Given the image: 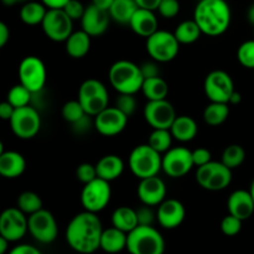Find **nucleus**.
I'll return each instance as SVG.
<instances>
[{"label":"nucleus","instance_id":"1","mask_svg":"<svg viewBox=\"0 0 254 254\" xmlns=\"http://www.w3.org/2000/svg\"><path fill=\"white\" fill-rule=\"evenodd\" d=\"M103 226L97 213L84 210L72 218L66 227V242L74 252L92 254L101 248Z\"/></svg>","mask_w":254,"mask_h":254},{"label":"nucleus","instance_id":"2","mask_svg":"<svg viewBox=\"0 0 254 254\" xmlns=\"http://www.w3.org/2000/svg\"><path fill=\"white\" fill-rule=\"evenodd\" d=\"M193 20L203 35L216 37L230 29L232 12L226 0H201L193 10Z\"/></svg>","mask_w":254,"mask_h":254},{"label":"nucleus","instance_id":"3","mask_svg":"<svg viewBox=\"0 0 254 254\" xmlns=\"http://www.w3.org/2000/svg\"><path fill=\"white\" fill-rule=\"evenodd\" d=\"M109 83L118 93L136 94L141 91L144 76L140 66L128 60L114 62L108 72Z\"/></svg>","mask_w":254,"mask_h":254},{"label":"nucleus","instance_id":"4","mask_svg":"<svg viewBox=\"0 0 254 254\" xmlns=\"http://www.w3.org/2000/svg\"><path fill=\"white\" fill-rule=\"evenodd\" d=\"M129 169L139 180L156 176L163 170V156L149 144H140L129 155Z\"/></svg>","mask_w":254,"mask_h":254},{"label":"nucleus","instance_id":"5","mask_svg":"<svg viewBox=\"0 0 254 254\" xmlns=\"http://www.w3.org/2000/svg\"><path fill=\"white\" fill-rule=\"evenodd\" d=\"M127 251L130 254H164L165 240L154 226H138L128 233Z\"/></svg>","mask_w":254,"mask_h":254},{"label":"nucleus","instance_id":"6","mask_svg":"<svg viewBox=\"0 0 254 254\" xmlns=\"http://www.w3.org/2000/svg\"><path fill=\"white\" fill-rule=\"evenodd\" d=\"M77 99L82 104L86 113L92 117H96L107 107H109L108 89L104 83L96 78L86 79L79 86Z\"/></svg>","mask_w":254,"mask_h":254},{"label":"nucleus","instance_id":"7","mask_svg":"<svg viewBox=\"0 0 254 254\" xmlns=\"http://www.w3.org/2000/svg\"><path fill=\"white\" fill-rule=\"evenodd\" d=\"M180 45L174 32L158 30L146 39V51L151 60L159 64H166L178 56Z\"/></svg>","mask_w":254,"mask_h":254},{"label":"nucleus","instance_id":"8","mask_svg":"<svg viewBox=\"0 0 254 254\" xmlns=\"http://www.w3.org/2000/svg\"><path fill=\"white\" fill-rule=\"evenodd\" d=\"M195 178L198 185L205 190L221 191L230 186L232 170L222 161H210L206 165L198 166Z\"/></svg>","mask_w":254,"mask_h":254},{"label":"nucleus","instance_id":"9","mask_svg":"<svg viewBox=\"0 0 254 254\" xmlns=\"http://www.w3.org/2000/svg\"><path fill=\"white\" fill-rule=\"evenodd\" d=\"M112 198V189L109 181L101 178L86 184L81 192V203L89 212L98 213L109 205Z\"/></svg>","mask_w":254,"mask_h":254},{"label":"nucleus","instance_id":"10","mask_svg":"<svg viewBox=\"0 0 254 254\" xmlns=\"http://www.w3.org/2000/svg\"><path fill=\"white\" fill-rule=\"evenodd\" d=\"M9 122L12 133L22 140H29L36 136L41 128V117L32 106L15 109L14 116Z\"/></svg>","mask_w":254,"mask_h":254},{"label":"nucleus","instance_id":"11","mask_svg":"<svg viewBox=\"0 0 254 254\" xmlns=\"http://www.w3.org/2000/svg\"><path fill=\"white\" fill-rule=\"evenodd\" d=\"M19 81L32 93L44 89L46 84L47 71L44 61L37 56H26L19 64Z\"/></svg>","mask_w":254,"mask_h":254},{"label":"nucleus","instance_id":"12","mask_svg":"<svg viewBox=\"0 0 254 254\" xmlns=\"http://www.w3.org/2000/svg\"><path fill=\"white\" fill-rule=\"evenodd\" d=\"M203 91L210 102L230 104L231 96L236 89L230 73L222 69H215L206 76Z\"/></svg>","mask_w":254,"mask_h":254},{"label":"nucleus","instance_id":"13","mask_svg":"<svg viewBox=\"0 0 254 254\" xmlns=\"http://www.w3.org/2000/svg\"><path fill=\"white\" fill-rule=\"evenodd\" d=\"M29 232L37 242L42 245H50L59 236L56 218L50 211L41 208L29 216Z\"/></svg>","mask_w":254,"mask_h":254},{"label":"nucleus","instance_id":"14","mask_svg":"<svg viewBox=\"0 0 254 254\" xmlns=\"http://www.w3.org/2000/svg\"><path fill=\"white\" fill-rule=\"evenodd\" d=\"M41 26L50 40L64 42L73 32V20L64 9H49Z\"/></svg>","mask_w":254,"mask_h":254},{"label":"nucleus","instance_id":"15","mask_svg":"<svg viewBox=\"0 0 254 254\" xmlns=\"http://www.w3.org/2000/svg\"><path fill=\"white\" fill-rule=\"evenodd\" d=\"M29 232V216L20 208L10 207L0 215V236L10 242H17Z\"/></svg>","mask_w":254,"mask_h":254},{"label":"nucleus","instance_id":"16","mask_svg":"<svg viewBox=\"0 0 254 254\" xmlns=\"http://www.w3.org/2000/svg\"><path fill=\"white\" fill-rule=\"evenodd\" d=\"M195 166L192 151L185 146H175L163 155V171L173 179L184 178Z\"/></svg>","mask_w":254,"mask_h":254},{"label":"nucleus","instance_id":"17","mask_svg":"<svg viewBox=\"0 0 254 254\" xmlns=\"http://www.w3.org/2000/svg\"><path fill=\"white\" fill-rule=\"evenodd\" d=\"M143 114L146 123L153 129H170L178 117L175 108L168 99L148 101Z\"/></svg>","mask_w":254,"mask_h":254},{"label":"nucleus","instance_id":"18","mask_svg":"<svg viewBox=\"0 0 254 254\" xmlns=\"http://www.w3.org/2000/svg\"><path fill=\"white\" fill-rule=\"evenodd\" d=\"M94 118V129L103 136H116L126 129L129 117L116 106L107 107Z\"/></svg>","mask_w":254,"mask_h":254},{"label":"nucleus","instance_id":"19","mask_svg":"<svg viewBox=\"0 0 254 254\" xmlns=\"http://www.w3.org/2000/svg\"><path fill=\"white\" fill-rule=\"evenodd\" d=\"M185 216V206L176 198H168V200L165 198L158 206V211H156V220L159 225L165 230L178 228L184 222Z\"/></svg>","mask_w":254,"mask_h":254},{"label":"nucleus","instance_id":"20","mask_svg":"<svg viewBox=\"0 0 254 254\" xmlns=\"http://www.w3.org/2000/svg\"><path fill=\"white\" fill-rule=\"evenodd\" d=\"M166 192L168 190H166L165 183L158 175L141 179L136 189V193L141 203L151 206V207L160 205L166 198Z\"/></svg>","mask_w":254,"mask_h":254},{"label":"nucleus","instance_id":"21","mask_svg":"<svg viewBox=\"0 0 254 254\" xmlns=\"http://www.w3.org/2000/svg\"><path fill=\"white\" fill-rule=\"evenodd\" d=\"M111 20L109 11L91 4L86 6V11L81 19V26L91 37H98L108 30Z\"/></svg>","mask_w":254,"mask_h":254},{"label":"nucleus","instance_id":"22","mask_svg":"<svg viewBox=\"0 0 254 254\" xmlns=\"http://www.w3.org/2000/svg\"><path fill=\"white\" fill-rule=\"evenodd\" d=\"M227 208L231 215L246 221L254 213V201L250 190H236L227 200Z\"/></svg>","mask_w":254,"mask_h":254},{"label":"nucleus","instance_id":"23","mask_svg":"<svg viewBox=\"0 0 254 254\" xmlns=\"http://www.w3.org/2000/svg\"><path fill=\"white\" fill-rule=\"evenodd\" d=\"M129 26L136 35L148 39L149 36H151L154 32L159 30L158 17H156L155 12L153 10L138 7V10L133 15L130 22H129Z\"/></svg>","mask_w":254,"mask_h":254},{"label":"nucleus","instance_id":"24","mask_svg":"<svg viewBox=\"0 0 254 254\" xmlns=\"http://www.w3.org/2000/svg\"><path fill=\"white\" fill-rule=\"evenodd\" d=\"M26 160L17 151H0V175L5 179H16L24 174Z\"/></svg>","mask_w":254,"mask_h":254},{"label":"nucleus","instance_id":"25","mask_svg":"<svg viewBox=\"0 0 254 254\" xmlns=\"http://www.w3.org/2000/svg\"><path fill=\"white\" fill-rule=\"evenodd\" d=\"M128 243V233L123 232L119 228L112 227L103 230L101 238V250L109 254L121 253L127 250Z\"/></svg>","mask_w":254,"mask_h":254},{"label":"nucleus","instance_id":"26","mask_svg":"<svg viewBox=\"0 0 254 254\" xmlns=\"http://www.w3.org/2000/svg\"><path fill=\"white\" fill-rule=\"evenodd\" d=\"M97 175L106 181H114L121 178L124 171V163L122 158L114 154L104 155L96 164Z\"/></svg>","mask_w":254,"mask_h":254},{"label":"nucleus","instance_id":"27","mask_svg":"<svg viewBox=\"0 0 254 254\" xmlns=\"http://www.w3.org/2000/svg\"><path fill=\"white\" fill-rule=\"evenodd\" d=\"M170 131L175 140L181 141V143H188V141L193 140L196 138L198 127L195 119L191 118V117L178 116L174 121L173 126H171Z\"/></svg>","mask_w":254,"mask_h":254},{"label":"nucleus","instance_id":"28","mask_svg":"<svg viewBox=\"0 0 254 254\" xmlns=\"http://www.w3.org/2000/svg\"><path fill=\"white\" fill-rule=\"evenodd\" d=\"M64 49L72 59H83L91 50V36L84 30L73 31L64 41Z\"/></svg>","mask_w":254,"mask_h":254},{"label":"nucleus","instance_id":"29","mask_svg":"<svg viewBox=\"0 0 254 254\" xmlns=\"http://www.w3.org/2000/svg\"><path fill=\"white\" fill-rule=\"evenodd\" d=\"M112 226L126 233H130L139 226L136 210L128 206H121L116 208L112 213Z\"/></svg>","mask_w":254,"mask_h":254},{"label":"nucleus","instance_id":"30","mask_svg":"<svg viewBox=\"0 0 254 254\" xmlns=\"http://www.w3.org/2000/svg\"><path fill=\"white\" fill-rule=\"evenodd\" d=\"M138 7L135 0H114L109 9V15L113 21L122 25H129Z\"/></svg>","mask_w":254,"mask_h":254},{"label":"nucleus","instance_id":"31","mask_svg":"<svg viewBox=\"0 0 254 254\" xmlns=\"http://www.w3.org/2000/svg\"><path fill=\"white\" fill-rule=\"evenodd\" d=\"M47 7L42 2L39 1H27L24 2L20 9V19L24 24L29 26H36L41 25L46 16Z\"/></svg>","mask_w":254,"mask_h":254},{"label":"nucleus","instance_id":"32","mask_svg":"<svg viewBox=\"0 0 254 254\" xmlns=\"http://www.w3.org/2000/svg\"><path fill=\"white\" fill-rule=\"evenodd\" d=\"M144 97L148 101H161L166 99L169 94V84L163 77H153V78H145L141 87Z\"/></svg>","mask_w":254,"mask_h":254},{"label":"nucleus","instance_id":"33","mask_svg":"<svg viewBox=\"0 0 254 254\" xmlns=\"http://www.w3.org/2000/svg\"><path fill=\"white\" fill-rule=\"evenodd\" d=\"M174 35L181 45H191L201 37L202 31L195 20H185L176 26Z\"/></svg>","mask_w":254,"mask_h":254},{"label":"nucleus","instance_id":"34","mask_svg":"<svg viewBox=\"0 0 254 254\" xmlns=\"http://www.w3.org/2000/svg\"><path fill=\"white\" fill-rule=\"evenodd\" d=\"M230 116V104L211 102L203 111V121L211 127H218L225 123Z\"/></svg>","mask_w":254,"mask_h":254},{"label":"nucleus","instance_id":"35","mask_svg":"<svg viewBox=\"0 0 254 254\" xmlns=\"http://www.w3.org/2000/svg\"><path fill=\"white\" fill-rule=\"evenodd\" d=\"M173 139L174 136L170 129H153L149 135L148 144L158 153L165 154L169 149H171Z\"/></svg>","mask_w":254,"mask_h":254},{"label":"nucleus","instance_id":"36","mask_svg":"<svg viewBox=\"0 0 254 254\" xmlns=\"http://www.w3.org/2000/svg\"><path fill=\"white\" fill-rule=\"evenodd\" d=\"M16 207L20 208L27 216L44 208L42 207L41 197L36 192H32V191H25V192L20 193L17 196Z\"/></svg>","mask_w":254,"mask_h":254},{"label":"nucleus","instance_id":"37","mask_svg":"<svg viewBox=\"0 0 254 254\" xmlns=\"http://www.w3.org/2000/svg\"><path fill=\"white\" fill-rule=\"evenodd\" d=\"M32 96H34V93L30 89H27L26 87L19 83L7 92L6 101L14 108H21V107L30 106V103L32 101Z\"/></svg>","mask_w":254,"mask_h":254},{"label":"nucleus","instance_id":"38","mask_svg":"<svg viewBox=\"0 0 254 254\" xmlns=\"http://www.w3.org/2000/svg\"><path fill=\"white\" fill-rule=\"evenodd\" d=\"M245 159H246L245 149H243L241 145H238V144H231V145H228L227 148L223 150L221 161H222L227 168H230L231 170H233V169L240 168V166L243 164V161H245Z\"/></svg>","mask_w":254,"mask_h":254},{"label":"nucleus","instance_id":"39","mask_svg":"<svg viewBox=\"0 0 254 254\" xmlns=\"http://www.w3.org/2000/svg\"><path fill=\"white\" fill-rule=\"evenodd\" d=\"M61 113L64 121L69 124L76 123L77 121H79L82 117H84L87 114L84 108L82 107V104L79 103L78 99L66 102V103L64 104V107H62Z\"/></svg>","mask_w":254,"mask_h":254},{"label":"nucleus","instance_id":"40","mask_svg":"<svg viewBox=\"0 0 254 254\" xmlns=\"http://www.w3.org/2000/svg\"><path fill=\"white\" fill-rule=\"evenodd\" d=\"M237 60L243 67L254 71V39L241 44L237 50Z\"/></svg>","mask_w":254,"mask_h":254},{"label":"nucleus","instance_id":"41","mask_svg":"<svg viewBox=\"0 0 254 254\" xmlns=\"http://www.w3.org/2000/svg\"><path fill=\"white\" fill-rule=\"evenodd\" d=\"M116 107L121 112H123L127 117L130 118L136 111V103L135 94H126V93H118V97L116 99Z\"/></svg>","mask_w":254,"mask_h":254},{"label":"nucleus","instance_id":"42","mask_svg":"<svg viewBox=\"0 0 254 254\" xmlns=\"http://www.w3.org/2000/svg\"><path fill=\"white\" fill-rule=\"evenodd\" d=\"M242 220L228 213V216H226L222 220V222H221V231H222V233L225 236L235 237L242 230Z\"/></svg>","mask_w":254,"mask_h":254},{"label":"nucleus","instance_id":"43","mask_svg":"<svg viewBox=\"0 0 254 254\" xmlns=\"http://www.w3.org/2000/svg\"><path fill=\"white\" fill-rule=\"evenodd\" d=\"M76 178H77V180L81 181L83 185H86V184L93 181L94 179L98 178V175H97L96 165H93V164H89V163L79 164L76 169Z\"/></svg>","mask_w":254,"mask_h":254},{"label":"nucleus","instance_id":"44","mask_svg":"<svg viewBox=\"0 0 254 254\" xmlns=\"http://www.w3.org/2000/svg\"><path fill=\"white\" fill-rule=\"evenodd\" d=\"M158 11L165 19H174L180 12V2L179 0H161Z\"/></svg>","mask_w":254,"mask_h":254},{"label":"nucleus","instance_id":"45","mask_svg":"<svg viewBox=\"0 0 254 254\" xmlns=\"http://www.w3.org/2000/svg\"><path fill=\"white\" fill-rule=\"evenodd\" d=\"M139 226H153L156 220V212H154L151 206L143 205L136 210Z\"/></svg>","mask_w":254,"mask_h":254},{"label":"nucleus","instance_id":"46","mask_svg":"<svg viewBox=\"0 0 254 254\" xmlns=\"http://www.w3.org/2000/svg\"><path fill=\"white\" fill-rule=\"evenodd\" d=\"M64 10L73 21H76V20H81L83 17L86 6L79 0H69L66 6L64 7Z\"/></svg>","mask_w":254,"mask_h":254},{"label":"nucleus","instance_id":"47","mask_svg":"<svg viewBox=\"0 0 254 254\" xmlns=\"http://www.w3.org/2000/svg\"><path fill=\"white\" fill-rule=\"evenodd\" d=\"M92 128H94V118L92 119V116L86 114L84 117H82L79 121H77L76 123L72 124V130L77 134V135H84V134L88 133Z\"/></svg>","mask_w":254,"mask_h":254},{"label":"nucleus","instance_id":"48","mask_svg":"<svg viewBox=\"0 0 254 254\" xmlns=\"http://www.w3.org/2000/svg\"><path fill=\"white\" fill-rule=\"evenodd\" d=\"M192 159L195 166H202L206 165L207 163L212 161V155H211V151L206 148H197L195 150H192Z\"/></svg>","mask_w":254,"mask_h":254},{"label":"nucleus","instance_id":"49","mask_svg":"<svg viewBox=\"0 0 254 254\" xmlns=\"http://www.w3.org/2000/svg\"><path fill=\"white\" fill-rule=\"evenodd\" d=\"M141 73H143L144 79L145 78H153V77L160 76V68H159V62L154 61H146L143 64H140Z\"/></svg>","mask_w":254,"mask_h":254},{"label":"nucleus","instance_id":"50","mask_svg":"<svg viewBox=\"0 0 254 254\" xmlns=\"http://www.w3.org/2000/svg\"><path fill=\"white\" fill-rule=\"evenodd\" d=\"M7 254H42L36 247L30 245H19L11 248Z\"/></svg>","mask_w":254,"mask_h":254},{"label":"nucleus","instance_id":"51","mask_svg":"<svg viewBox=\"0 0 254 254\" xmlns=\"http://www.w3.org/2000/svg\"><path fill=\"white\" fill-rule=\"evenodd\" d=\"M15 109L16 108H14L7 101L2 102V103L0 104V117H1L2 121H10L11 117L14 116Z\"/></svg>","mask_w":254,"mask_h":254},{"label":"nucleus","instance_id":"52","mask_svg":"<svg viewBox=\"0 0 254 254\" xmlns=\"http://www.w3.org/2000/svg\"><path fill=\"white\" fill-rule=\"evenodd\" d=\"M135 2L141 9H148L155 11V10H158L161 0H135Z\"/></svg>","mask_w":254,"mask_h":254},{"label":"nucleus","instance_id":"53","mask_svg":"<svg viewBox=\"0 0 254 254\" xmlns=\"http://www.w3.org/2000/svg\"><path fill=\"white\" fill-rule=\"evenodd\" d=\"M10 40V29L5 22H0V47H4Z\"/></svg>","mask_w":254,"mask_h":254},{"label":"nucleus","instance_id":"54","mask_svg":"<svg viewBox=\"0 0 254 254\" xmlns=\"http://www.w3.org/2000/svg\"><path fill=\"white\" fill-rule=\"evenodd\" d=\"M69 0H41L47 9H64Z\"/></svg>","mask_w":254,"mask_h":254},{"label":"nucleus","instance_id":"55","mask_svg":"<svg viewBox=\"0 0 254 254\" xmlns=\"http://www.w3.org/2000/svg\"><path fill=\"white\" fill-rule=\"evenodd\" d=\"M113 2L114 0H92V4L96 5V6L99 7V9L107 10V11H109V9H111Z\"/></svg>","mask_w":254,"mask_h":254},{"label":"nucleus","instance_id":"56","mask_svg":"<svg viewBox=\"0 0 254 254\" xmlns=\"http://www.w3.org/2000/svg\"><path fill=\"white\" fill-rule=\"evenodd\" d=\"M10 241H7L6 238H4V237H1V236H0V254H6V253H9V245H10Z\"/></svg>","mask_w":254,"mask_h":254},{"label":"nucleus","instance_id":"57","mask_svg":"<svg viewBox=\"0 0 254 254\" xmlns=\"http://www.w3.org/2000/svg\"><path fill=\"white\" fill-rule=\"evenodd\" d=\"M241 101H242V96H241L240 92L237 91L233 92V94L231 96V99H230V104H238L241 103Z\"/></svg>","mask_w":254,"mask_h":254},{"label":"nucleus","instance_id":"58","mask_svg":"<svg viewBox=\"0 0 254 254\" xmlns=\"http://www.w3.org/2000/svg\"><path fill=\"white\" fill-rule=\"evenodd\" d=\"M247 19H248V21L251 22V24L253 25L254 26V2L252 5H251L250 7H248V10H247Z\"/></svg>","mask_w":254,"mask_h":254},{"label":"nucleus","instance_id":"59","mask_svg":"<svg viewBox=\"0 0 254 254\" xmlns=\"http://www.w3.org/2000/svg\"><path fill=\"white\" fill-rule=\"evenodd\" d=\"M2 4L6 5V6H12V5H16L19 2H27L29 0H1Z\"/></svg>","mask_w":254,"mask_h":254},{"label":"nucleus","instance_id":"60","mask_svg":"<svg viewBox=\"0 0 254 254\" xmlns=\"http://www.w3.org/2000/svg\"><path fill=\"white\" fill-rule=\"evenodd\" d=\"M250 192H251V195H252L253 201H254V180H253L252 185H251V188H250Z\"/></svg>","mask_w":254,"mask_h":254},{"label":"nucleus","instance_id":"61","mask_svg":"<svg viewBox=\"0 0 254 254\" xmlns=\"http://www.w3.org/2000/svg\"><path fill=\"white\" fill-rule=\"evenodd\" d=\"M253 35H254V26H253Z\"/></svg>","mask_w":254,"mask_h":254},{"label":"nucleus","instance_id":"62","mask_svg":"<svg viewBox=\"0 0 254 254\" xmlns=\"http://www.w3.org/2000/svg\"><path fill=\"white\" fill-rule=\"evenodd\" d=\"M196 1H201V0H196Z\"/></svg>","mask_w":254,"mask_h":254}]
</instances>
